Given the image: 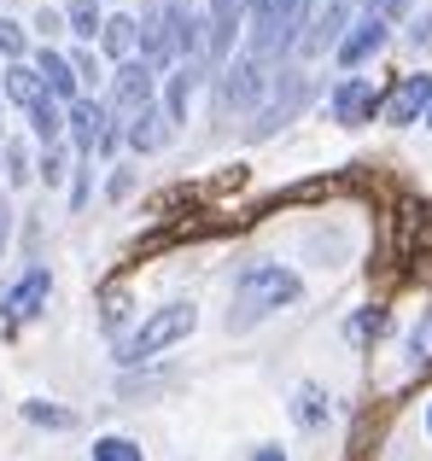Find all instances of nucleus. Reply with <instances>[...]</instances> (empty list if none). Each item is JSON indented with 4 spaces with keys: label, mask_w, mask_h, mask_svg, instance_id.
<instances>
[{
    "label": "nucleus",
    "mask_w": 432,
    "mask_h": 461,
    "mask_svg": "<svg viewBox=\"0 0 432 461\" xmlns=\"http://www.w3.org/2000/svg\"><path fill=\"white\" fill-rule=\"evenodd\" d=\"M135 41H140V23H135V18H105V35H100V47H105L112 59H123V65H129Z\"/></svg>",
    "instance_id": "6ab92c4d"
},
{
    "label": "nucleus",
    "mask_w": 432,
    "mask_h": 461,
    "mask_svg": "<svg viewBox=\"0 0 432 461\" xmlns=\"http://www.w3.org/2000/svg\"><path fill=\"white\" fill-rule=\"evenodd\" d=\"M65 23L82 35V41H94V35H105V18H100V0H70Z\"/></svg>",
    "instance_id": "aec40b11"
},
{
    "label": "nucleus",
    "mask_w": 432,
    "mask_h": 461,
    "mask_svg": "<svg viewBox=\"0 0 432 461\" xmlns=\"http://www.w3.org/2000/svg\"><path fill=\"white\" fill-rule=\"evenodd\" d=\"M380 47H386V18H374V12H363V18L351 23V35L339 41V65H363V59H374Z\"/></svg>",
    "instance_id": "9b49d317"
},
{
    "label": "nucleus",
    "mask_w": 432,
    "mask_h": 461,
    "mask_svg": "<svg viewBox=\"0 0 432 461\" xmlns=\"http://www.w3.org/2000/svg\"><path fill=\"white\" fill-rule=\"evenodd\" d=\"M194 327H199V310H194V304H164V310H152L147 321L135 327V339H123V362H147V357H158V350L182 345Z\"/></svg>",
    "instance_id": "7ed1b4c3"
},
{
    "label": "nucleus",
    "mask_w": 432,
    "mask_h": 461,
    "mask_svg": "<svg viewBox=\"0 0 432 461\" xmlns=\"http://www.w3.org/2000/svg\"><path fill=\"white\" fill-rule=\"evenodd\" d=\"M310 100V77H298V70H281V82H274V100L257 112V123H251V135H274V129L286 123V117L298 112V105Z\"/></svg>",
    "instance_id": "6e6552de"
},
{
    "label": "nucleus",
    "mask_w": 432,
    "mask_h": 461,
    "mask_svg": "<svg viewBox=\"0 0 432 461\" xmlns=\"http://www.w3.org/2000/svg\"><path fill=\"white\" fill-rule=\"evenodd\" d=\"M0 123H6V117H0Z\"/></svg>",
    "instance_id": "c9c22d12"
},
{
    "label": "nucleus",
    "mask_w": 432,
    "mask_h": 461,
    "mask_svg": "<svg viewBox=\"0 0 432 461\" xmlns=\"http://www.w3.org/2000/svg\"><path fill=\"white\" fill-rule=\"evenodd\" d=\"M298 298H304V281H298L292 269H281V263H257V269H246V281H239L234 315H228V321H234V327H251V321H263V315L298 304Z\"/></svg>",
    "instance_id": "f257e3e1"
},
{
    "label": "nucleus",
    "mask_w": 432,
    "mask_h": 461,
    "mask_svg": "<svg viewBox=\"0 0 432 461\" xmlns=\"http://www.w3.org/2000/svg\"><path fill=\"white\" fill-rule=\"evenodd\" d=\"M368 12H374V18H403V12H410V0H368Z\"/></svg>",
    "instance_id": "bb28decb"
},
{
    "label": "nucleus",
    "mask_w": 432,
    "mask_h": 461,
    "mask_svg": "<svg viewBox=\"0 0 432 461\" xmlns=\"http://www.w3.org/2000/svg\"><path fill=\"white\" fill-rule=\"evenodd\" d=\"M374 112H386V100L374 94L368 77H345L339 88H333V123L356 129V123H374Z\"/></svg>",
    "instance_id": "39448f33"
},
{
    "label": "nucleus",
    "mask_w": 432,
    "mask_h": 461,
    "mask_svg": "<svg viewBox=\"0 0 432 461\" xmlns=\"http://www.w3.org/2000/svg\"><path fill=\"white\" fill-rule=\"evenodd\" d=\"M0 53H6L12 65H18V59H23V30H18V23H12V18H0Z\"/></svg>",
    "instance_id": "393cba45"
},
{
    "label": "nucleus",
    "mask_w": 432,
    "mask_h": 461,
    "mask_svg": "<svg viewBox=\"0 0 432 461\" xmlns=\"http://www.w3.org/2000/svg\"><path fill=\"white\" fill-rule=\"evenodd\" d=\"M65 123H70V105H58L53 94H47L41 105H30V129H35V140H41V147H53V140L65 135Z\"/></svg>",
    "instance_id": "a211bd4d"
},
{
    "label": "nucleus",
    "mask_w": 432,
    "mask_h": 461,
    "mask_svg": "<svg viewBox=\"0 0 432 461\" xmlns=\"http://www.w3.org/2000/svg\"><path fill=\"white\" fill-rule=\"evenodd\" d=\"M41 176H47V181H65V152H53V147H47V158H41Z\"/></svg>",
    "instance_id": "cd10ccee"
},
{
    "label": "nucleus",
    "mask_w": 432,
    "mask_h": 461,
    "mask_svg": "<svg viewBox=\"0 0 432 461\" xmlns=\"http://www.w3.org/2000/svg\"><path fill=\"white\" fill-rule=\"evenodd\" d=\"M6 176H12V181H30V164H23L18 147H6Z\"/></svg>",
    "instance_id": "c85d7f7f"
},
{
    "label": "nucleus",
    "mask_w": 432,
    "mask_h": 461,
    "mask_svg": "<svg viewBox=\"0 0 432 461\" xmlns=\"http://www.w3.org/2000/svg\"><path fill=\"white\" fill-rule=\"evenodd\" d=\"M164 140H170V112H158V105L129 123V147H135V152H158Z\"/></svg>",
    "instance_id": "f3484780"
},
{
    "label": "nucleus",
    "mask_w": 432,
    "mask_h": 461,
    "mask_svg": "<svg viewBox=\"0 0 432 461\" xmlns=\"http://www.w3.org/2000/svg\"><path fill=\"white\" fill-rule=\"evenodd\" d=\"M427 432H432V409H427Z\"/></svg>",
    "instance_id": "72a5a7b5"
},
{
    "label": "nucleus",
    "mask_w": 432,
    "mask_h": 461,
    "mask_svg": "<svg viewBox=\"0 0 432 461\" xmlns=\"http://www.w3.org/2000/svg\"><path fill=\"white\" fill-rule=\"evenodd\" d=\"M152 65L147 59H129V65H117V77H112V105L117 112H129V117H140V112H152Z\"/></svg>",
    "instance_id": "0eeeda50"
},
{
    "label": "nucleus",
    "mask_w": 432,
    "mask_h": 461,
    "mask_svg": "<svg viewBox=\"0 0 432 461\" xmlns=\"http://www.w3.org/2000/svg\"><path fill=\"white\" fill-rule=\"evenodd\" d=\"M35 30H41V35H58V30H65V18H58V12H47V6H41V18H35Z\"/></svg>",
    "instance_id": "c756f323"
},
{
    "label": "nucleus",
    "mask_w": 432,
    "mask_h": 461,
    "mask_svg": "<svg viewBox=\"0 0 432 461\" xmlns=\"http://www.w3.org/2000/svg\"><path fill=\"white\" fill-rule=\"evenodd\" d=\"M23 415H30V420H47V427H70V409H53V403H41V397H35V403H23Z\"/></svg>",
    "instance_id": "b1692460"
},
{
    "label": "nucleus",
    "mask_w": 432,
    "mask_h": 461,
    "mask_svg": "<svg viewBox=\"0 0 432 461\" xmlns=\"http://www.w3.org/2000/svg\"><path fill=\"white\" fill-rule=\"evenodd\" d=\"M94 461H147V456H140L135 438H100L94 444Z\"/></svg>",
    "instance_id": "5701e85b"
},
{
    "label": "nucleus",
    "mask_w": 432,
    "mask_h": 461,
    "mask_svg": "<svg viewBox=\"0 0 432 461\" xmlns=\"http://www.w3.org/2000/svg\"><path fill=\"white\" fill-rule=\"evenodd\" d=\"M6 240H12V216H6V204H0V251H6Z\"/></svg>",
    "instance_id": "2f4dec72"
},
{
    "label": "nucleus",
    "mask_w": 432,
    "mask_h": 461,
    "mask_svg": "<svg viewBox=\"0 0 432 461\" xmlns=\"http://www.w3.org/2000/svg\"><path fill=\"white\" fill-rule=\"evenodd\" d=\"M239 12H246V0H211V12H205L211 65H222V59H228V47H234V30H239Z\"/></svg>",
    "instance_id": "f8f14e48"
},
{
    "label": "nucleus",
    "mask_w": 432,
    "mask_h": 461,
    "mask_svg": "<svg viewBox=\"0 0 432 461\" xmlns=\"http://www.w3.org/2000/svg\"><path fill=\"white\" fill-rule=\"evenodd\" d=\"M257 94H263V65L251 53L234 59V65L222 70V105H234V112H239V105H251Z\"/></svg>",
    "instance_id": "4468645a"
},
{
    "label": "nucleus",
    "mask_w": 432,
    "mask_h": 461,
    "mask_svg": "<svg viewBox=\"0 0 432 461\" xmlns=\"http://www.w3.org/2000/svg\"><path fill=\"white\" fill-rule=\"evenodd\" d=\"M70 135H76L82 152L105 147V135H112V123H105V105H100V100H76V105H70Z\"/></svg>",
    "instance_id": "2eb2a0df"
},
{
    "label": "nucleus",
    "mask_w": 432,
    "mask_h": 461,
    "mask_svg": "<svg viewBox=\"0 0 432 461\" xmlns=\"http://www.w3.org/2000/svg\"><path fill=\"white\" fill-rule=\"evenodd\" d=\"M410 350H415V362H432V310L421 315V327H415V339H410Z\"/></svg>",
    "instance_id": "a878e982"
},
{
    "label": "nucleus",
    "mask_w": 432,
    "mask_h": 461,
    "mask_svg": "<svg viewBox=\"0 0 432 461\" xmlns=\"http://www.w3.org/2000/svg\"><path fill=\"white\" fill-rule=\"evenodd\" d=\"M432 112V77H403L398 88L386 94V123H421V117Z\"/></svg>",
    "instance_id": "1a4fd4ad"
},
{
    "label": "nucleus",
    "mask_w": 432,
    "mask_h": 461,
    "mask_svg": "<svg viewBox=\"0 0 432 461\" xmlns=\"http://www.w3.org/2000/svg\"><path fill=\"white\" fill-rule=\"evenodd\" d=\"M351 6L356 0H316V12L304 18V35H298V53L304 59H316V53H339V41H345V30H351Z\"/></svg>",
    "instance_id": "20e7f679"
},
{
    "label": "nucleus",
    "mask_w": 432,
    "mask_h": 461,
    "mask_svg": "<svg viewBox=\"0 0 432 461\" xmlns=\"http://www.w3.org/2000/svg\"><path fill=\"white\" fill-rule=\"evenodd\" d=\"M47 293H53V275H47V269H30L6 298H0V315H6V321H30V315L47 304Z\"/></svg>",
    "instance_id": "9d476101"
},
{
    "label": "nucleus",
    "mask_w": 432,
    "mask_h": 461,
    "mask_svg": "<svg viewBox=\"0 0 432 461\" xmlns=\"http://www.w3.org/2000/svg\"><path fill=\"white\" fill-rule=\"evenodd\" d=\"M35 70H41V82H47V94H53L58 105H76L82 94H76V65H70L65 53H53V47H41V53H35Z\"/></svg>",
    "instance_id": "ddd939ff"
},
{
    "label": "nucleus",
    "mask_w": 432,
    "mask_h": 461,
    "mask_svg": "<svg viewBox=\"0 0 432 461\" xmlns=\"http://www.w3.org/2000/svg\"><path fill=\"white\" fill-rule=\"evenodd\" d=\"M304 18H310V0H257V12H251V59L263 65V59L298 47Z\"/></svg>",
    "instance_id": "f03ea898"
},
{
    "label": "nucleus",
    "mask_w": 432,
    "mask_h": 461,
    "mask_svg": "<svg viewBox=\"0 0 432 461\" xmlns=\"http://www.w3.org/2000/svg\"><path fill=\"white\" fill-rule=\"evenodd\" d=\"M70 65H76V77H100V65H94V53H76Z\"/></svg>",
    "instance_id": "7c9ffc66"
},
{
    "label": "nucleus",
    "mask_w": 432,
    "mask_h": 461,
    "mask_svg": "<svg viewBox=\"0 0 432 461\" xmlns=\"http://www.w3.org/2000/svg\"><path fill=\"white\" fill-rule=\"evenodd\" d=\"M345 333H351L356 345L380 339V333H386V310H363V315H351V327H345Z\"/></svg>",
    "instance_id": "4be33fe9"
},
{
    "label": "nucleus",
    "mask_w": 432,
    "mask_h": 461,
    "mask_svg": "<svg viewBox=\"0 0 432 461\" xmlns=\"http://www.w3.org/2000/svg\"><path fill=\"white\" fill-rule=\"evenodd\" d=\"M6 100H12V105H41V100H47L41 70L23 65V59H18V65H6Z\"/></svg>",
    "instance_id": "dca6fc26"
},
{
    "label": "nucleus",
    "mask_w": 432,
    "mask_h": 461,
    "mask_svg": "<svg viewBox=\"0 0 432 461\" xmlns=\"http://www.w3.org/2000/svg\"><path fill=\"white\" fill-rule=\"evenodd\" d=\"M251 461H286V456H281V450H274V444H263V450H257V456H251Z\"/></svg>",
    "instance_id": "473e14b6"
},
{
    "label": "nucleus",
    "mask_w": 432,
    "mask_h": 461,
    "mask_svg": "<svg viewBox=\"0 0 432 461\" xmlns=\"http://www.w3.org/2000/svg\"><path fill=\"white\" fill-rule=\"evenodd\" d=\"M427 129H432V112H427Z\"/></svg>",
    "instance_id": "f704fd0d"
},
{
    "label": "nucleus",
    "mask_w": 432,
    "mask_h": 461,
    "mask_svg": "<svg viewBox=\"0 0 432 461\" xmlns=\"http://www.w3.org/2000/svg\"><path fill=\"white\" fill-rule=\"evenodd\" d=\"M182 53V47H176V6H147V18H140V59H147L152 70L158 65H170V59Z\"/></svg>",
    "instance_id": "423d86ee"
},
{
    "label": "nucleus",
    "mask_w": 432,
    "mask_h": 461,
    "mask_svg": "<svg viewBox=\"0 0 432 461\" xmlns=\"http://www.w3.org/2000/svg\"><path fill=\"white\" fill-rule=\"evenodd\" d=\"M292 415L304 420V427H321V420H328V403H321V392H316V385H304V392L292 397Z\"/></svg>",
    "instance_id": "412c9836"
}]
</instances>
